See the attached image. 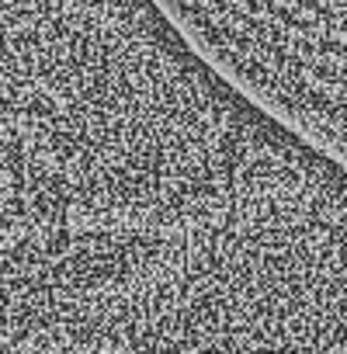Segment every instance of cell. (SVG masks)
Listing matches in <instances>:
<instances>
[{
	"label": "cell",
	"instance_id": "1",
	"mask_svg": "<svg viewBox=\"0 0 347 354\" xmlns=\"http://www.w3.org/2000/svg\"><path fill=\"white\" fill-rule=\"evenodd\" d=\"M333 198L149 0H0V257L122 247L247 281Z\"/></svg>",
	"mask_w": 347,
	"mask_h": 354
}]
</instances>
